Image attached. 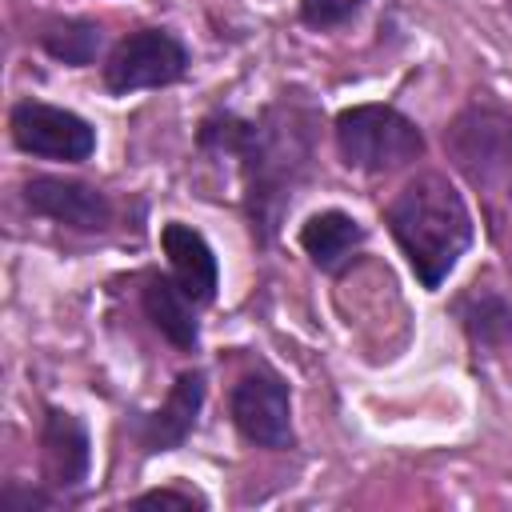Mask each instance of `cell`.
<instances>
[{
  "mask_svg": "<svg viewBox=\"0 0 512 512\" xmlns=\"http://www.w3.org/2000/svg\"><path fill=\"white\" fill-rule=\"evenodd\" d=\"M200 148L228 152L240 160L244 212L256 244H272L296 188L308 180L316 160V116L304 104L276 100L260 116L212 112L200 124Z\"/></svg>",
  "mask_w": 512,
  "mask_h": 512,
  "instance_id": "6da1fadb",
  "label": "cell"
},
{
  "mask_svg": "<svg viewBox=\"0 0 512 512\" xmlns=\"http://www.w3.org/2000/svg\"><path fill=\"white\" fill-rule=\"evenodd\" d=\"M384 224H388L392 240L400 244L408 268L416 272V280L428 292H436L452 276V268L472 248V236H476V224H472L464 196L440 172L412 176L388 200Z\"/></svg>",
  "mask_w": 512,
  "mask_h": 512,
  "instance_id": "7a4b0ae2",
  "label": "cell"
},
{
  "mask_svg": "<svg viewBox=\"0 0 512 512\" xmlns=\"http://www.w3.org/2000/svg\"><path fill=\"white\" fill-rule=\"evenodd\" d=\"M336 148L348 168L360 172H396L424 156V132L392 104H352L336 112Z\"/></svg>",
  "mask_w": 512,
  "mask_h": 512,
  "instance_id": "3957f363",
  "label": "cell"
},
{
  "mask_svg": "<svg viewBox=\"0 0 512 512\" xmlns=\"http://www.w3.org/2000/svg\"><path fill=\"white\" fill-rule=\"evenodd\" d=\"M444 148L476 188L512 196V108L488 100L468 104L444 128Z\"/></svg>",
  "mask_w": 512,
  "mask_h": 512,
  "instance_id": "277c9868",
  "label": "cell"
},
{
  "mask_svg": "<svg viewBox=\"0 0 512 512\" xmlns=\"http://www.w3.org/2000/svg\"><path fill=\"white\" fill-rule=\"evenodd\" d=\"M228 416L236 424V432L268 452H288L296 444L292 432V392L284 384V376L268 364L248 368L228 396Z\"/></svg>",
  "mask_w": 512,
  "mask_h": 512,
  "instance_id": "5b68a950",
  "label": "cell"
},
{
  "mask_svg": "<svg viewBox=\"0 0 512 512\" xmlns=\"http://www.w3.org/2000/svg\"><path fill=\"white\" fill-rule=\"evenodd\" d=\"M188 48L168 28H140L128 32L104 60V88L112 96H128L140 88H168L184 80Z\"/></svg>",
  "mask_w": 512,
  "mask_h": 512,
  "instance_id": "8992f818",
  "label": "cell"
},
{
  "mask_svg": "<svg viewBox=\"0 0 512 512\" xmlns=\"http://www.w3.org/2000/svg\"><path fill=\"white\" fill-rule=\"evenodd\" d=\"M8 132L12 144L28 156H44V160H64V164H80L96 152V128L60 104L48 100H16L8 112Z\"/></svg>",
  "mask_w": 512,
  "mask_h": 512,
  "instance_id": "52a82bcc",
  "label": "cell"
},
{
  "mask_svg": "<svg viewBox=\"0 0 512 512\" xmlns=\"http://www.w3.org/2000/svg\"><path fill=\"white\" fill-rule=\"evenodd\" d=\"M40 468H44V488H52L60 500H68L84 488L88 468H92V440H88V428L76 412L44 408Z\"/></svg>",
  "mask_w": 512,
  "mask_h": 512,
  "instance_id": "ba28073f",
  "label": "cell"
},
{
  "mask_svg": "<svg viewBox=\"0 0 512 512\" xmlns=\"http://www.w3.org/2000/svg\"><path fill=\"white\" fill-rule=\"evenodd\" d=\"M24 204L44 216L56 220L64 228L76 232H104L112 224V200L108 192L84 184V180H68V176H32L24 180Z\"/></svg>",
  "mask_w": 512,
  "mask_h": 512,
  "instance_id": "9c48e42d",
  "label": "cell"
},
{
  "mask_svg": "<svg viewBox=\"0 0 512 512\" xmlns=\"http://www.w3.org/2000/svg\"><path fill=\"white\" fill-rule=\"evenodd\" d=\"M204 392H208V380H204L200 368L180 372L176 384H172V392L164 396V404L152 408V412H140V420L132 424L136 444L148 456L180 448L196 432V420H200V408H204Z\"/></svg>",
  "mask_w": 512,
  "mask_h": 512,
  "instance_id": "30bf717a",
  "label": "cell"
},
{
  "mask_svg": "<svg viewBox=\"0 0 512 512\" xmlns=\"http://www.w3.org/2000/svg\"><path fill=\"white\" fill-rule=\"evenodd\" d=\"M160 248L168 256V272L172 280L204 308L216 300V288H220V264H216V252L212 244L204 240V232H196L192 224L184 220H168L160 228Z\"/></svg>",
  "mask_w": 512,
  "mask_h": 512,
  "instance_id": "8fae6325",
  "label": "cell"
},
{
  "mask_svg": "<svg viewBox=\"0 0 512 512\" xmlns=\"http://www.w3.org/2000/svg\"><path fill=\"white\" fill-rule=\"evenodd\" d=\"M140 304H144V316L152 320V328L180 352H192L200 344V320H196V300L168 276L152 272L144 276V288H140Z\"/></svg>",
  "mask_w": 512,
  "mask_h": 512,
  "instance_id": "7c38bea8",
  "label": "cell"
},
{
  "mask_svg": "<svg viewBox=\"0 0 512 512\" xmlns=\"http://www.w3.org/2000/svg\"><path fill=\"white\" fill-rule=\"evenodd\" d=\"M368 232L356 216L340 212V208H324V212H312L304 224H300V248L308 252V260L320 268V272H340L360 248H364Z\"/></svg>",
  "mask_w": 512,
  "mask_h": 512,
  "instance_id": "4fadbf2b",
  "label": "cell"
},
{
  "mask_svg": "<svg viewBox=\"0 0 512 512\" xmlns=\"http://www.w3.org/2000/svg\"><path fill=\"white\" fill-rule=\"evenodd\" d=\"M460 324L476 348H504L512 340V304L500 292H468L460 304Z\"/></svg>",
  "mask_w": 512,
  "mask_h": 512,
  "instance_id": "5bb4252c",
  "label": "cell"
},
{
  "mask_svg": "<svg viewBox=\"0 0 512 512\" xmlns=\"http://www.w3.org/2000/svg\"><path fill=\"white\" fill-rule=\"evenodd\" d=\"M40 48L52 56V60H64L72 68H84L96 60L100 44H104V28L92 24V20H52L40 28Z\"/></svg>",
  "mask_w": 512,
  "mask_h": 512,
  "instance_id": "9a60e30c",
  "label": "cell"
},
{
  "mask_svg": "<svg viewBox=\"0 0 512 512\" xmlns=\"http://www.w3.org/2000/svg\"><path fill=\"white\" fill-rule=\"evenodd\" d=\"M364 4H368V0H300V20H304L308 28L328 32V28H340V24L356 20Z\"/></svg>",
  "mask_w": 512,
  "mask_h": 512,
  "instance_id": "2e32d148",
  "label": "cell"
},
{
  "mask_svg": "<svg viewBox=\"0 0 512 512\" xmlns=\"http://www.w3.org/2000/svg\"><path fill=\"white\" fill-rule=\"evenodd\" d=\"M128 504L132 508H208V500L200 492H180V488H152Z\"/></svg>",
  "mask_w": 512,
  "mask_h": 512,
  "instance_id": "e0dca14e",
  "label": "cell"
},
{
  "mask_svg": "<svg viewBox=\"0 0 512 512\" xmlns=\"http://www.w3.org/2000/svg\"><path fill=\"white\" fill-rule=\"evenodd\" d=\"M0 504L4 508H12V512H48V508H56L60 504V496L48 488H4V496H0Z\"/></svg>",
  "mask_w": 512,
  "mask_h": 512,
  "instance_id": "ac0fdd59",
  "label": "cell"
}]
</instances>
